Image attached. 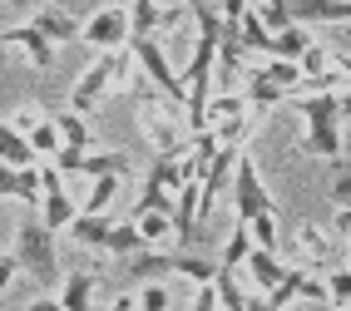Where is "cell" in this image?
I'll return each instance as SVG.
<instances>
[{
    "label": "cell",
    "instance_id": "6da1fadb",
    "mask_svg": "<svg viewBox=\"0 0 351 311\" xmlns=\"http://www.w3.org/2000/svg\"><path fill=\"white\" fill-rule=\"evenodd\" d=\"M302 129V153L312 158H341V94H292Z\"/></svg>",
    "mask_w": 351,
    "mask_h": 311
},
{
    "label": "cell",
    "instance_id": "7a4b0ae2",
    "mask_svg": "<svg viewBox=\"0 0 351 311\" xmlns=\"http://www.w3.org/2000/svg\"><path fill=\"white\" fill-rule=\"evenodd\" d=\"M15 262H20V272H25L35 286H45V292H55V286L64 282L60 277V252H55V232L45 227L40 218H25L15 232Z\"/></svg>",
    "mask_w": 351,
    "mask_h": 311
},
{
    "label": "cell",
    "instance_id": "3957f363",
    "mask_svg": "<svg viewBox=\"0 0 351 311\" xmlns=\"http://www.w3.org/2000/svg\"><path fill=\"white\" fill-rule=\"evenodd\" d=\"M80 40L89 45V50H99V55H114V50H124V45L134 40V25H129V5H104L84 20V30Z\"/></svg>",
    "mask_w": 351,
    "mask_h": 311
},
{
    "label": "cell",
    "instance_id": "277c9868",
    "mask_svg": "<svg viewBox=\"0 0 351 311\" xmlns=\"http://www.w3.org/2000/svg\"><path fill=\"white\" fill-rule=\"evenodd\" d=\"M232 208H238V223H252L257 212H272V198L263 188V173H257L252 153L238 158V173H232Z\"/></svg>",
    "mask_w": 351,
    "mask_h": 311
},
{
    "label": "cell",
    "instance_id": "5b68a950",
    "mask_svg": "<svg viewBox=\"0 0 351 311\" xmlns=\"http://www.w3.org/2000/svg\"><path fill=\"white\" fill-rule=\"evenodd\" d=\"M55 169L60 173H84V178H124L129 173V153H75V149H60L55 153Z\"/></svg>",
    "mask_w": 351,
    "mask_h": 311
},
{
    "label": "cell",
    "instance_id": "8992f818",
    "mask_svg": "<svg viewBox=\"0 0 351 311\" xmlns=\"http://www.w3.org/2000/svg\"><path fill=\"white\" fill-rule=\"evenodd\" d=\"M10 124L30 138V149L40 153V158H55L64 143H60V129H55V114H40V109H15V119Z\"/></svg>",
    "mask_w": 351,
    "mask_h": 311
},
{
    "label": "cell",
    "instance_id": "52a82bcc",
    "mask_svg": "<svg viewBox=\"0 0 351 311\" xmlns=\"http://www.w3.org/2000/svg\"><path fill=\"white\" fill-rule=\"evenodd\" d=\"M292 25H351V0H287Z\"/></svg>",
    "mask_w": 351,
    "mask_h": 311
},
{
    "label": "cell",
    "instance_id": "ba28073f",
    "mask_svg": "<svg viewBox=\"0 0 351 311\" xmlns=\"http://www.w3.org/2000/svg\"><path fill=\"white\" fill-rule=\"evenodd\" d=\"M282 277H287V267H282V257L277 252H263V247H252L247 252V262H243V282H247V292H277L282 286Z\"/></svg>",
    "mask_w": 351,
    "mask_h": 311
},
{
    "label": "cell",
    "instance_id": "9c48e42d",
    "mask_svg": "<svg viewBox=\"0 0 351 311\" xmlns=\"http://www.w3.org/2000/svg\"><path fill=\"white\" fill-rule=\"evenodd\" d=\"M0 45H10V50H20V55L30 60V69H40V75H45V69L55 64V45L45 40V35H40L35 25H15V30H0Z\"/></svg>",
    "mask_w": 351,
    "mask_h": 311
},
{
    "label": "cell",
    "instance_id": "30bf717a",
    "mask_svg": "<svg viewBox=\"0 0 351 311\" xmlns=\"http://www.w3.org/2000/svg\"><path fill=\"white\" fill-rule=\"evenodd\" d=\"M292 247L302 252V267H312V272H326V267H332V237H326L317 223H302L297 237H292Z\"/></svg>",
    "mask_w": 351,
    "mask_h": 311
},
{
    "label": "cell",
    "instance_id": "8fae6325",
    "mask_svg": "<svg viewBox=\"0 0 351 311\" xmlns=\"http://www.w3.org/2000/svg\"><path fill=\"white\" fill-rule=\"evenodd\" d=\"M30 25H35L45 40H50V45H69V40H80V30H84L80 20L69 15V10H60V5H40Z\"/></svg>",
    "mask_w": 351,
    "mask_h": 311
},
{
    "label": "cell",
    "instance_id": "7c38bea8",
    "mask_svg": "<svg viewBox=\"0 0 351 311\" xmlns=\"http://www.w3.org/2000/svg\"><path fill=\"white\" fill-rule=\"evenodd\" d=\"M95 292H99V272H69L60 282V306L64 311H95Z\"/></svg>",
    "mask_w": 351,
    "mask_h": 311
},
{
    "label": "cell",
    "instance_id": "4fadbf2b",
    "mask_svg": "<svg viewBox=\"0 0 351 311\" xmlns=\"http://www.w3.org/2000/svg\"><path fill=\"white\" fill-rule=\"evenodd\" d=\"M0 163H10V169H35L40 153L30 149V138L20 134L10 119H0Z\"/></svg>",
    "mask_w": 351,
    "mask_h": 311
},
{
    "label": "cell",
    "instance_id": "5bb4252c",
    "mask_svg": "<svg viewBox=\"0 0 351 311\" xmlns=\"http://www.w3.org/2000/svg\"><path fill=\"white\" fill-rule=\"evenodd\" d=\"M173 257H178V252H154V247H149V252H134V257H129V277H134L138 286H144V282H163V277H178V272H173Z\"/></svg>",
    "mask_w": 351,
    "mask_h": 311
},
{
    "label": "cell",
    "instance_id": "9a60e30c",
    "mask_svg": "<svg viewBox=\"0 0 351 311\" xmlns=\"http://www.w3.org/2000/svg\"><path fill=\"white\" fill-rule=\"evenodd\" d=\"M55 129H60V143H64V149H75V153H89V149H95V129H89L84 114L60 109V114H55Z\"/></svg>",
    "mask_w": 351,
    "mask_h": 311
},
{
    "label": "cell",
    "instance_id": "2e32d148",
    "mask_svg": "<svg viewBox=\"0 0 351 311\" xmlns=\"http://www.w3.org/2000/svg\"><path fill=\"white\" fill-rule=\"evenodd\" d=\"M243 99H247L252 119H263V114H272V109L282 104V99H292V94H287V89H277L272 79H263V75L252 69V75H247V89H243Z\"/></svg>",
    "mask_w": 351,
    "mask_h": 311
},
{
    "label": "cell",
    "instance_id": "e0dca14e",
    "mask_svg": "<svg viewBox=\"0 0 351 311\" xmlns=\"http://www.w3.org/2000/svg\"><path fill=\"white\" fill-rule=\"evenodd\" d=\"M109 232H114V223H109V212H80L75 223H69V237H75L80 247H109Z\"/></svg>",
    "mask_w": 351,
    "mask_h": 311
},
{
    "label": "cell",
    "instance_id": "ac0fdd59",
    "mask_svg": "<svg viewBox=\"0 0 351 311\" xmlns=\"http://www.w3.org/2000/svg\"><path fill=\"white\" fill-rule=\"evenodd\" d=\"M138 237H144V247L163 252L169 242H178V227H173V212H138Z\"/></svg>",
    "mask_w": 351,
    "mask_h": 311
},
{
    "label": "cell",
    "instance_id": "d6986e66",
    "mask_svg": "<svg viewBox=\"0 0 351 311\" xmlns=\"http://www.w3.org/2000/svg\"><path fill=\"white\" fill-rule=\"evenodd\" d=\"M232 35L243 40V50H247V55H263V60H272V30L263 25V15H257V10H247V15L238 20V30H232Z\"/></svg>",
    "mask_w": 351,
    "mask_h": 311
},
{
    "label": "cell",
    "instance_id": "ffe728a7",
    "mask_svg": "<svg viewBox=\"0 0 351 311\" xmlns=\"http://www.w3.org/2000/svg\"><path fill=\"white\" fill-rule=\"evenodd\" d=\"M312 45H317V40L307 35V25H287V30L272 35V60H292V64H297L302 55L312 50Z\"/></svg>",
    "mask_w": 351,
    "mask_h": 311
},
{
    "label": "cell",
    "instance_id": "44dd1931",
    "mask_svg": "<svg viewBox=\"0 0 351 311\" xmlns=\"http://www.w3.org/2000/svg\"><path fill=\"white\" fill-rule=\"evenodd\" d=\"M243 60H247V50H243V40L232 35V30H223V45H218V64H213V75H218V84H232V79H238V69H243Z\"/></svg>",
    "mask_w": 351,
    "mask_h": 311
},
{
    "label": "cell",
    "instance_id": "7402d4cb",
    "mask_svg": "<svg viewBox=\"0 0 351 311\" xmlns=\"http://www.w3.org/2000/svg\"><path fill=\"white\" fill-rule=\"evenodd\" d=\"M129 25H134V40L158 35V25H163V5H158V0H134V5H129Z\"/></svg>",
    "mask_w": 351,
    "mask_h": 311
},
{
    "label": "cell",
    "instance_id": "603a6c76",
    "mask_svg": "<svg viewBox=\"0 0 351 311\" xmlns=\"http://www.w3.org/2000/svg\"><path fill=\"white\" fill-rule=\"evenodd\" d=\"M247 252H252V227H247V223H238V227L228 232V242H223V262H218V267H228V272H243Z\"/></svg>",
    "mask_w": 351,
    "mask_h": 311
},
{
    "label": "cell",
    "instance_id": "cb8c5ba5",
    "mask_svg": "<svg viewBox=\"0 0 351 311\" xmlns=\"http://www.w3.org/2000/svg\"><path fill=\"white\" fill-rule=\"evenodd\" d=\"M257 75L272 79L277 89H287V94H302V64H292V60H263Z\"/></svg>",
    "mask_w": 351,
    "mask_h": 311
},
{
    "label": "cell",
    "instance_id": "d4e9b609",
    "mask_svg": "<svg viewBox=\"0 0 351 311\" xmlns=\"http://www.w3.org/2000/svg\"><path fill=\"white\" fill-rule=\"evenodd\" d=\"M104 252L124 257V262H129L134 252H149V247H144V237H138V223H134V218H129V223H114V232H109V247H104Z\"/></svg>",
    "mask_w": 351,
    "mask_h": 311
},
{
    "label": "cell",
    "instance_id": "484cf974",
    "mask_svg": "<svg viewBox=\"0 0 351 311\" xmlns=\"http://www.w3.org/2000/svg\"><path fill=\"white\" fill-rule=\"evenodd\" d=\"M238 114H252L243 94H213V99H208V129L223 124V119H238Z\"/></svg>",
    "mask_w": 351,
    "mask_h": 311
},
{
    "label": "cell",
    "instance_id": "4316f807",
    "mask_svg": "<svg viewBox=\"0 0 351 311\" xmlns=\"http://www.w3.org/2000/svg\"><path fill=\"white\" fill-rule=\"evenodd\" d=\"M247 227H252V247H263V252L282 247V237H277V212H257Z\"/></svg>",
    "mask_w": 351,
    "mask_h": 311
},
{
    "label": "cell",
    "instance_id": "83f0119b",
    "mask_svg": "<svg viewBox=\"0 0 351 311\" xmlns=\"http://www.w3.org/2000/svg\"><path fill=\"white\" fill-rule=\"evenodd\" d=\"M252 10L263 15V25H267L272 35L292 25V15H287V0H252Z\"/></svg>",
    "mask_w": 351,
    "mask_h": 311
},
{
    "label": "cell",
    "instance_id": "f1b7e54d",
    "mask_svg": "<svg viewBox=\"0 0 351 311\" xmlns=\"http://www.w3.org/2000/svg\"><path fill=\"white\" fill-rule=\"evenodd\" d=\"M119 198V178H95V188H89V203H84V212H109V203Z\"/></svg>",
    "mask_w": 351,
    "mask_h": 311
},
{
    "label": "cell",
    "instance_id": "f546056e",
    "mask_svg": "<svg viewBox=\"0 0 351 311\" xmlns=\"http://www.w3.org/2000/svg\"><path fill=\"white\" fill-rule=\"evenodd\" d=\"M138 311H169V286H163V282H144V286H138Z\"/></svg>",
    "mask_w": 351,
    "mask_h": 311
},
{
    "label": "cell",
    "instance_id": "4dcf8cb0",
    "mask_svg": "<svg viewBox=\"0 0 351 311\" xmlns=\"http://www.w3.org/2000/svg\"><path fill=\"white\" fill-rule=\"evenodd\" d=\"M326 292H332V306H351V267H337L326 277Z\"/></svg>",
    "mask_w": 351,
    "mask_h": 311
},
{
    "label": "cell",
    "instance_id": "1f68e13d",
    "mask_svg": "<svg viewBox=\"0 0 351 311\" xmlns=\"http://www.w3.org/2000/svg\"><path fill=\"white\" fill-rule=\"evenodd\" d=\"M15 272H20V262H15V252H0V297L10 292V282H15Z\"/></svg>",
    "mask_w": 351,
    "mask_h": 311
},
{
    "label": "cell",
    "instance_id": "d6a6232c",
    "mask_svg": "<svg viewBox=\"0 0 351 311\" xmlns=\"http://www.w3.org/2000/svg\"><path fill=\"white\" fill-rule=\"evenodd\" d=\"M332 208H351V173H341L332 183Z\"/></svg>",
    "mask_w": 351,
    "mask_h": 311
},
{
    "label": "cell",
    "instance_id": "836d02e7",
    "mask_svg": "<svg viewBox=\"0 0 351 311\" xmlns=\"http://www.w3.org/2000/svg\"><path fill=\"white\" fill-rule=\"evenodd\" d=\"M15 183H20V169L0 163V198H15Z\"/></svg>",
    "mask_w": 351,
    "mask_h": 311
},
{
    "label": "cell",
    "instance_id": "e575fe53",
    "mask_svg": "<svg viewBox=\"0 0 351 311\" xmlns=\"http://www.w3.org/2000/svg\"><path fill=\"white\" fill-rule=\"evenodd\" d=\"M332 69H337V75H341L346 84H351V55H346V50H332Z\"/></svg>",
    "mask_w": 351,
    "mask_h": 311
},
{
    "label": "cell",
    "instance_id": "d590c367",
    "mask_svg": "<svg viewBox=\"0 0 351 311\" xmlns=\"http://www.w3.org/2000/svg\"><path fill=\"white\" fill-rule=\"evenodd\" d=\"M25 311H64V306H60V297H40V301H30Z\"/></svg>",
    "mask_w": 351,
    "mask_h": 311
},
{
    "label": "cell",
    "instance_id": "8d00e7d4",
    "mask_svg": "<svg viewBox=\"0 0 351 311\" xmlns=\"http://www.w3.org/2000/svg\"><path fill=\"white\" fill-rule=\"evenodd\" d=\"M247 311H277V306H272V301H267L263 292H252V301H247Z\"/></svg>",
    "mask_w": 351,
    "mask_h": 311
},
{
    "label": "cell",
    "instance_id": "74e56055",
    "mask_svg": "<svg viewBox=\"0 0 351 311\" xmlns=\"http://www.w3.org/2000/svg\"><path fill=\"white\" fill-rule=\"evenodd\" d=\"M287 311H307V306H302V301H297V306H287Z\"/></svg>",
    "mask_w": 351,
    "mask_h": 311
},
{
    "label": "cell",
    "instance_id": "f35d334b",
    "mask_svg": "<svg viewBox=\"0 0 351 311\" xmlns=\"http://www.w3.org/2000/svg\"><path fill=\"white\" fill-rule=\"evenodd\" d=\"M208 5H213V10H218V5H223V0H208Z\"/></svg>",
    "mask_w": 351,
    "mask_h": 311
},
{
    "label": "cell",
    "instance_id": "ab89813d",
    "mask_svg": "<svg viewBox=\"0 0 351 311\" xmlns=\"http://www.w3.org/2000/svg\"><path fill=\"white\" fill-rule=\"evenodd\" d=\"M40 5H50V0H40Z\"/></svg>",
    "mask_w": 351,
    "mask_h": 311
},
{
    "label": "cell",
    "instance_id": "60d3db41",
    "mask_svg": "<svg viewBox=\"0 0 351 311\" xmlns=\"http://www.w3.org/2000/svg\"><path fill=\"white\" fill-rule=\"evenodd\" d=\"M189 5H198V0H189Z\"/></svg>",
    "mask_w": 351,
    "mask_h": 311
},
{
    "label": "cell",
    "instance_id": "b9f144b4",
    "mask_svg": "<svg viewBox=\"0 0 351 311\" xmlns=\"http://www.w3.org/2000/svg\"><path fill=\"white\" fill-rule=\"evenodd\" d=\"M346 267H351V262H346Z\"/></svg>",
    "mask_w": 351,
    "mask_h": 311
}]
</instances>
